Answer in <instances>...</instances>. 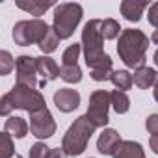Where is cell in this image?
Wrapping results in <instances>:
<instances>
[{
  "label": "cell",
  "mask_w": 158,
  "mask_h": 158,
  "mask_svg": "<svg viewBox=\"0 0 158 158\" xmlns=\"http://www.w3.org/2000/svg\"><path fill=\"white\" fill-rule=\"evenodd\" d=\"M101 19L89 21L82 30V47L86 63L91 71H112V58L102 50V32H101Z\"/></svg>",
  "instance_id": "6da1fadb"
},
{
  "label": "cell",
  "mask_w": 158,
  "mask_h": 158,
  "mask_svg": "<svg viewBox=\"0 0 158 158\" xmlns=\"http://www.w3.org/2000/svg\"><path fill=\"white\" fill-rule=\"evenodd\" d=\"M149 48V37L141 30L127 28L121 32L117 41V54L123 63L130 69L145 67V52Z\"/></svg>",
  "instance_id": "7a4b0ae2"
},
{
  "label": "cell",
  "mask_w": 158,
  "mask_h": 158,
  "mask_svg": "<svg viewBox=\"0 0 158 158\" xmlns=\"http://www.w3.org/2000/svg\"><path fill=\"white\" fill-rule=\"evenodd\" d=\"M97 130V127L89 121L88 115H80L65 132L63 139H61V149L69 154V156H78L88 149V141L93 136V132Z\"/></svg>",
  "instance_id": "3957f363"
},
{
  "label": "cell",
  "mask_w": 158,
  "mask_h": 158,
  "mask_svg": "<svg viewBox=\"0 0 158 158\" xmlns=\"http://www.w3.org/2000/svg\"><path fill=\"white\" fill-rule=\"evenodd\" d=\"M84 15V10L80 4H74V2H63L58 4L54 10V21H52V28L58 34L60 39H69L76 26L80 24Z\"/></svg>",
  "instance_id": "277c9868"
},
{
  "label": "cell",
  "mask_w": 158,
  "mask_h": 158,
  "mask_svg": "<svg viewBox=\"0 0 158 158\" xmlns=\"http://www.w3.org/2000/svg\"><path fill=\"white\" fill-rule=\"evenodd\" d=\"M50 26L41 21V19H32V21H19L13 26V39L19 47H28L34 43H41L45 35L48 34Z\"/></svg>",
  "instance_id": "5b68a950"
},
{
  "label": "cell",
  "mask_w": 158,
  "mask_h": 158,
  "mask_svg": "<svg viewBox=\"0 0 158 158\" xmlns=\"http://www.w3.org/2000/svg\"><path fill=\"white\" fill-rule=\"evenodd\" d=\"M6 97L10 99L11 106L17 110H26L30 114L39 112L45 106V97L41 95V91H37L35 88H26V86H19L15 84L13 89L10 93H6Z\"/></svg>",
  "instance_id": "8992f818"
},
{
  "label": "cell",
  "mask_w": 158,
  "mask_h": 158,
  "mask_svg": "<svg viewBox=\"0 0 158 158\" xmlns=\"http://www.w3.org/2000/svg\"><path fill=\"white\" fill-rule=\"evenodd\" d=\"M112 106V97L108 91L104 89H97L91 93L89 97V104H88V117L89 121L99 128V127H106L110 117H108V108Z\"/></svg>",
  "instance_id": "52a82bcc"
},
{
  "label": "cell",
  "mask_w": 158,
  "mask_h": 158,
  "mask_svg": "<svg viewBox=\"0 0 158 158\" xmlns=\"http://www.w3.org/2000/svg\"><path fill=\"white\" fill-rule=\"evenodd\" d=\"M30 132L39 138V139H47L50 136H54L56 132V121L50 114L48 108H43L39 112L30 114Z\"/></svg>",
  "instance_id": "ba28073f"
},
{
  "label": "cell",
  "mask_w": 158,
  "mask_h": 158,
  "mask_svg": "<svg viewBox=\"0 0 158 158\" xmlns=\"http://www.w3.org/2000/svg\"><path fill=\"white\" fill-rule=\"evenodd\" d=\"M17 69V84L26 88H35L37 84V63L32 56H19L15 60Z\"/></svg>",
  "instance_id": "9c48e42d"
},
{
  "label": "cell",
  "mask_w": 158,
  "mask_h": 158,
  "mask_svg": "<svg viewBox=\"0 0 158 158\" xmlns=\"http://www.w3.org/2000/svg\"><path fill=\"white\" fill-rule=\"evenodd\" d=\"M54 104L63 114L74 112L78 108V104H80V93L71 88H61L54 93Z\"/></svg>",
  "instance_id": "30bf717a"
},
{
  "label": "cell",
  "mask_w": 158,
  "mask_h": 158,
  "mask_svg": "<svg viewBox=\"0 0 158 158\" xmlns=\"http://www.w3.org/2000/svg\"><path fill=\"white\" fill-rule=\"evenodd\" d=\"M121 136L114 130V128H104L102 134L99 136L97 139V149L101 154H106V156H114V152L117 151L119 143H121Z\"/></svg>",
  "instance_id": "8fae6325"
},
{
  "label": "cell",
  "mask_w": 158,
  "mask_h": 158,
  "mask_svg": "<svg viewBox=\"0 0 158 158\" xmlns=\"http://www.w3.org/2000/svg\"><path fill=\"white\" fill-rule=\"evenodd\" d=\"M17 8H21L23 11L34 15L35 19H39L41 15H45V11L52 6H56L52 0H17Z\"/></svg>",
  "instance_id": "7c38bea8"
},
{
  "label": "cell",
  "mask_w": 158,
  "mask_h": 158,
  "mask_svg": "<svg viewBox=\"0 0 158 158\" xmlns=\"http://www.w3.org/2000/svg\"><path fill=\"white\" fill-rule=\"evenodd\" d=\"M35 63H37V74L43 76L45 82H50V80H56L60 76V67L56 65V61L48 56H39L35 58Z\"/></svg>",
  "instance_id": "4fadbf2b"
},
{
  "label": "cell",
  "mask_w": 158,
  "mask_h": 158,
  "mask_svg": "<svg viewBox=\"0 0 158 158\" xmlns=\"http://www.w3.org/2000/svg\"><path fill=\"white\" fill-rule=\"evenodd\" d=\"M145 8H149L147 2H138V0H125L121 2V15L130 21V23H138L145 11Z\"/></svg>",
  "instance_id": "5bb4252c"
},
{
  "label": "cell",
  "mask_w": 158,
  "mask_h": 158,
  "mask_svg": "<svg viewBox=\"0 0 158 158\" xmlns=\"http://www.w3.org/2000/svg\"><path fill=\"white\" fill-rule=\"evenodd\" d=\"M114 158H145L143 147L138 141L132 139H123L117 147V151L114 152Z\"/></svg>",
  "instance_id": "9a60e30c"
},
{
  "label": "cell",
  "mask_w": 158,
  "mask_h": 158,
  "mask_svg": "<svg viewBox=\"0 0 158 158\" xmlns=\"http://www.w3.org/2000/svg\"><path fill=\"white\" fill-rule=\"evenodd\" d=\"M28 130H30V125L26 123L24 117H15V115H13V117H10V119L4 123V132L15 136L17 139H23V138L28 134Z\"/></svg>",
  "instance_id": "2e32d148"
},
{
  "label": "cell",
  "mask_w": 158,
  "mask_h": 158,
  "mask_svg": "<svg viewBox=\"0 0 158 158\" xmlns=\"http://www.w3.org/2000/svg\"><path fill=\"white\" fill-rule=\"evenodd\" d=\"M156 78H158V73L154 69H151V67L145 65V67L136 69V73H134V84L139 89H147V88H151L156 82Z\"/></svg>",
  "instance_id": "e0dca14e"
},
{
  "label": "cell",
  "mask_w": 158,
  "mask_h": 158,
  "mask_svg": "<svg viewBox=\"0 0 158 158\" xmlns=\"http://www.w3.org/2000/svg\"><path fill=\"white\" fill-rule=\"evenodd\" d=\"M110 80H112V84L115 86V89L127 91V89H130L132 84H134V76H132L128 71H114Z\"/></svg>",
  "instance_id": "ac0fdd59"
},
{
  "label": "cell",
  "mask_w": 158,
  "mask_h": 158,
  "mask_svg": "<svg viewBox=\"0 0 158 158\" xmlns=\"http://www.w3.org/2000/svg\"><path fill=\"white\" fill-rule=\"evenodd\" d=\"M60 78L67 84H78L82 80V69L78 65H61L60 67Z\"/></svg>",
  "instance_id": "d6986e66"
},
{
  "label": "cell",
  "mask_w": 158,
  "mask_h": 158,
  "mask_svg": "<svg viewBox=\"0 0 158 158\" xmlns=\"http://www.w3.org/2000/svg\"><path fill=\"white\" fill-rule=\"evenodd\" d=\"M112 97V108L117 112V114H127L128 108H130V99L127 97L125 91H119V89H114L110 93Z\"/></svg>",
  "instance_id": "ffe728a7"
},
{
  "label": "cell",
  "mask_w": 158,
  "mask_h": 158,
  "mask_svg": "<svg viewBox=\"0 0 158 158\" xmlns=\"http://www.w3.org/2000/svg\"><path fill=\"white\" fill-rule=\"evenodd\" d=\"M58 45H60V37H58V34L54 32V28H50L48 34L45 35V39H43L37 47H39V50H41L43 54H52V52L58 48Z\"/></svg>",
  "instance_id": "44dd1931"
},
{
  "label": "cell",
  "mask_w": 158,
  "mask_h": 158,
  "mask_svg": "<svg viewBox=\"0 0 158 158\" xmlns=\"http://www.w3.org/2000/svg\"><path fill=\"white\" fill-rule=\"evenodd\" d=\"M80 50H82V45H71L65 48V52L61 54V65H78V56H80Z\"/></svg>",
  "instance_id": "7402d4cb"
},
{
  "label": "cell",
  "mask_w": 158,
  "mask_h": 158,
  "mask_svg": "<svg viewBox=\"0 0 158 158\" xmlns=\"http://www.w3.org/2000/svg\"><path fill=\"white\" fill-rule=\"evenodd\" d=\"M119 30H121V26L114 19H104L101 23V32H102V37L104 39H115L119 35Z\"/></svg>",
  "instance_id": "603a6c76"
},
{
  "label": "cell",
  "mask_w": 158,
  "mask_h": 158,
  "mask_svg": "<svg viewBox=\"0 0 158 158\" xmlns=\"http://www.w3.org/2000/svg\"><path fill=\"white\" fill-rule=\"evenodd\" d=\"M13 152H15V149H13L11 134L2 132V136H0V156H2V158H11Z\"/></svg>",
  "instance_id": "cb8c5ba5"
},
{
  "label": "cell",
  "mask_w": 158,
  "mask_h": 158,
  "mask_svg": "<svg viewBox=\"0 0 158 158\" xmlns=\"http://www.w3.org/2000/svg\"><path fill=\"white\" fill-rule=\"evenodd\" d=\"M13 67H15V60L11 58V54L8 50H2V52H0V74H2V76L10 74V71Z\"/></svg>",
  "instance_id": "d4e9b609"
},
{
  "label": "cell",
  "mask_w": 158,
  "mask_h": 158,
  "mask_svg": "<svg viewBox=\"0 0 158 158\" xmlns=\"http://www.w3.org/2000/svg\"><path fill=\"white\" fill-rule=\"evenodd\" d=\"M48 156H50V147L45 145L43 141H37L30 147L28 158H48Z\"/></svg>",
  "instance_id": "484cf974"
},
{
  "label": "cell",
  "mask_w": 158,
  "mask_h": 158,
  "mask_svg": "<svg viewBox=\"0 0 158 158\" xmlns=\"http://www.w3.org/2000/svg\"><path fill=\"white\" fill-rule=\"evenodd\" d=\"M145 128H147L149 134L158 136V114H152V115L147 117V121H145Z\"/></svg>",
  "instance_id": "4316f807"
},
{
  "label": "cell",
  "mask_w": 158,
  "mask_h": 158,
  "mask_svg": "<svg viewBox=\"0 0 158 158\" xmlns=\"http://www.w3.org/2000/svg\"><path fill=\"white\" fill-rule=\"evenodd\" d=\"M147 17H149V23L158 30V2H154V4L149 8V15H147Z\"/></svg>",
  "instance_id": "83f0119b"
},
{
  "label": "cell",
  "mask_w": 158,
  "mask_h": 158,
  "mask_svg": "<svg viewBox=\"0 0 158 158\" xmlns=\"http://www.w3.org/2000/svg\"><path fill=\"white\" fill-rule=\"evenodd\" d=\"M13 110V106H11V102H10V99L4 95L2 99H0V114L2 115H10V112Z\"/></svg>",
  "instance_id": "f1b7e54d"
},
{
  "label": "cell",
  "mask_w": 158,
  "mask_h": 158,
  "mask_svg": "<svg viewBox=\"0 0 158 158\" xmlns=\"http://www.w3.org/2000/svg\"><path fill=\"white\" fill-rule=\"evenodd\" d=\"M69 154L63 149H50V156L48 158H67Z\"/></svg>",
  "instance_id": "f546056e"
},
{
  "label": "cell",
  "mask_w": 158,
  "mask_h": 158,
  "mask_svg": "<svg viewBox=\"0 0 158 158\" xmlns=\"http://www.w3.org/2000/svg\"><path fill=\"white\" fill-rule=\"evenodd\" d=\"M149 145H151L152 152H154V154H158V136H152V138H151V141H149Z\"/></svg>",
  "instance_id": "4dcf8cb0"
},
{
  "label": "cell",
  "mask_w": 158,
  "mask_h": 158,
  "mask_svg": "<svg viewBox=\"0 0 158 158\" xmlns=\"http://www.w3.org/2000/svg\"><path fill=\"white\" fill-rule=\"evenodd\" d=\"M151 41H152L154 45H158V30H154V32H152V35H151Z\"/></svg>",
  "instance_id": "1f68e13d"
},
{
  "label": "cell",
  "mask_w": 158,
  "mask_h": 158,
  "mask_svg": "<svg viewBox=\"0 0 158 158\" xmlns=\"http://www.w3.org/2000/svg\"><path fill=\"white\" fill-rule=\"evenodd\" d=\"M154 101L158 102V78H156V82H154Z\"/></svg>",
  "instance_id": "d6a6232c"
},
{
  "label": "cell",
  "mask_w": 158,
  "mask_h": 158,
  "mask_svg": "<svg viewBox=\"0 0 158 158\" xmlns=\"http://www.w3.org/2000/svg\"><path fill=\"white\" fill-rule=\"evenodd\" d=\"M154 65H156V67H158V50H156V52H154Z\"/></svg>",
  "instance_id": "836d02e7"
},
{
  "label": "cell",
  "mask_w": 158,
  "mask_h": 158,
  "mask_svg": "<svg viewBox=\"0 0 158 158\" xmlns=\"http://www.w3.org/2000/svg\"><path fill=\"white\" fill-rule=\"evenodd\" d=\"M15 158H21V156H15Z\"/></svg>",
  "instance_id": "e575fe53"
}]
</instances>
